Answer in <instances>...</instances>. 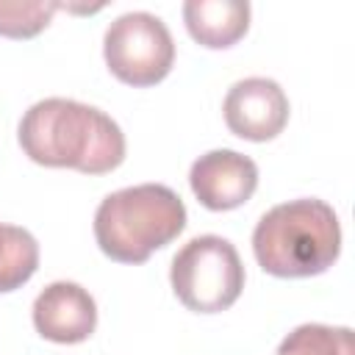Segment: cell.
I'll list each match as a JSON object with an SVG mask.
<instances>
[{
    "mask_svg": "<svg viewBox=\"0 0 355 355\" xmlns=\"http://www.w3.org/2000/svg\"><path fill=\"white\" fill-rule=\"evenodd\" d=\"M22 153L42 166L105 175L125 161V133L100 108L47 97L33 103L17 130Z\"/></svg>",
    "mask_w": 355,
    "mask_h": 355,
    "instance_id": "6da1fadb",
    "label": "cell"
},
{
    "mask_svg": "<svg viewBox=\"0 0 355 355\" xmlns=\"http://www.w3.org/2000/svg\"><path fill=\"white\" fill-rule=\"evenodd\" d=\"M258 266L275 277H311L327 272L341 252L336 211L316 197L269 208L252 230Z\"/></svg>",
    "mask_w": 355,
    "mask_h": 355,
    "instance_id": "7a4b0ae2",
    "label": "cell"
},
{
    "mask_svg": "<svg viewBox=\"0 0 355 355\" xmlns=\"http://www.w3.org/2000/svg\"><path fill=\"white\" fill-rule=\"evenodd\" d=\"M186 227L183 200L164 183H139L103 197L94 211L97 247L116 263H144Z\"/></svg>",
    "mask_w": 355,
    "mask_h": 355,
    "instance_id": "3957f363",
    "label": "cell"
},
{
    "mask_svg": "<svg viewBox=\"0 0 355 355\" xmlns=\"http://www.w3.org/2000/svg\"><path fill=\"white\" fill-rule=\"evenodd\" d=\"M175 297L194 313L227 311L244 288V263L236 247L214 233L186 241L169 266Z\"/></svg>",
    "mask_w": 355,
    "mask_h": 355,
    "instance_id": "277c9868",
    "label": "cell"
},
{
    "mask_svg": "<svg viewBox=\"0 0 355 355\" xmlns=\"http://www.w3.org/2000/svg\"><path fill=\"white\" fill-rule=\"evenodd\" d=\"M103 55L116 80L144 89L169 75L175 64V42L161 17L150 11H128L105 28Z\"/></svg>",
    "mask_w": 355,
    "mask_h": 355,
    "instance_id": "5b68a950",
    "label": "cell"
},
{
    "mask_svg": "<svg viewBox=\"0 0 355 355\" xmlns=\"http://www.w3.org/2000/svg\"><path fill=\"white\" fill-rule=\"evenodd\" d=\"M222 114L233 136L247 141H269L283 133L288 122V97L277 80L252 75L227 89Z\"/></svg>",
    "mask_w": 355,
    "mask_h": 355,
    "instance_id": "8992f818",
    "label": "cell"
},
{
    "mask_svg": "<svg viewBox=\"0 0 355 355\" xmlns=\"http://www.w3.org/2000/svg\"><path fill=\"white\" fill-rule=\"evenodd\" d=\"M189 186L208 211H233L258 189V166L236 150H211L189 169Z\"/></svg>",
    "mask_w": 355,
    "mask_h": 355,
    "instance_id": "52a82bcc",
    "label": "cell"
},
{
    "mask_svg": "<svg viewBox=\"0 0 355 355\" xmlns=\"http://www.w3.org/2000/svg\"><path fill=\"white\" fill-rule=\"evenodd\" d=\"M33 327L47 341L80 344L97 327L94 297L72 280H55L44 286L33 300Z\"/></svg>",
    "mask_w": 355,
    "mask_h": 355,
    "instance_id": "ba28073f",
    "label": "cell"
},
{
    "mask_svg": "<svg viewBox=\"0 0 355 355\" xmlns=\"http://www.w3.org/2000/svg\"><path fill=\"white\" fill-rule=\"evenodd\" d=\"M183 22L194 42L211 50L233 47L250 28V3L244 0H186Z\"/></svg>",
    "mask_w": 355,
    "mask_h": 355,
    "instance_id": "9c48e42d",
    "label": "cell"
},
{
    "mask_svg": "<svg viewBox=\"0 0 355 355\" xmlns=\"http://www.w3.org/2000/svg\"><path fill=\"white\" fill-rule=\"evenodd\" d=\"M36 269H39L36 239L25 227L0 222V294L25 286Z\"/></svg>",
    "mask_w": 355,
    "mask_h": 355,
    "instance_id": "30bf717a",
    "label": "cell"
},
{
    "mask_svg": "<svg viewBox=\"0 0 355 355\" xmlns=\"http://www.w3.org/2000/svg\"><path fill=\"white\" fill-rule=\"evenodd\" d=\"M277 355H355L352 330L308 322L294 327L277 344Z\"/></svg>",
    "mask_w": 355,
    "mask_h": 355,
    "instance_id": "8fae6325",
    "label": "cell"
},
{
    "mask_svg": "<svg viewBox=\"0 0 355 355\" xmlns=\"http://www.w3.org/2000/svg\"><path fill=\"white\" fill-rule=\"evenodd\" d=\"M61 3L44 0H0V36L8 39H31L42 33Z\"/></svg>",
    "mask_w": 355,
    "mask_h": 355,
    "instance_id": "7c38bea8",
    "label": "cell"
}]
</instances>
